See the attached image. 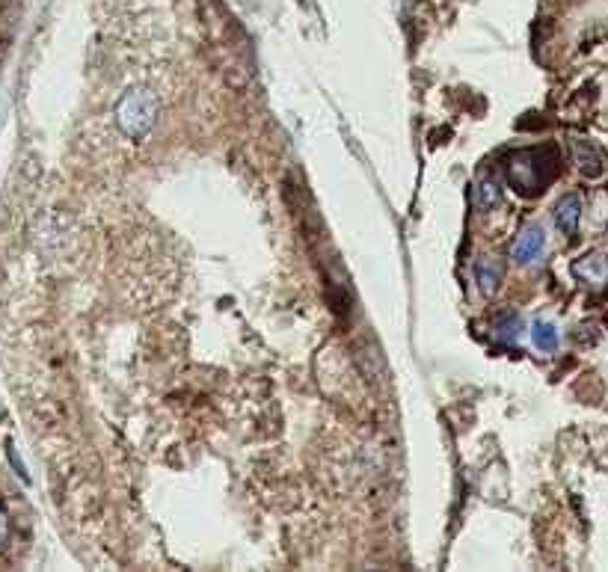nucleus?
<instances>
[{
    "label": "nucleus",
    "mask_w": 608,
    "mask_h": 572,
    "mask_svg": "<svg viewBox=\"0 0 608 572\" xmlns=\"http://www.w3.org/2000/svg\"><path fill=\"white\" fill-rule=\"evenodd\" d=\"M531 341H534L537 350L555 353L558 344H561V335H558V327H555V324H549V321H534V324H531Z\"/></svg>",
    "instance_id": "nucleus-8"
},
{
    "label": "nucleus",
    "mask_w": 608,
    "mask_h": 572,
    "mask_svg": "<svg viewBox=\"0 0 608 572\" xmlns=\"http://www.w3.org/2000/svg\"><path fill=\"white\" fill-rule=\"evenodd\" d=\"M573 155H576V166H579V172L585 178H603L608 172L606 155L594 143H588V140H576L573 143Z\"/></svg>",
    "instance_id": "nucleus-4"
},
{
    "label": "nucleus",
    "mask_w": 608,
    "mask_h": 572,
    "mask_svg": "<svg viewBox=\"0 0 608 572\" xmlns=\"http://www.w3.org/2000/svg\"><path fill=\"white\" fill-rule=\"evenodd\" d=\"M6 543H9V516L0 510V552L6 549Z\"/></svg>",
    "instance_id": "nucleus-11"
},
{
    "label": "nucleus",
    "mask_w": 608,
    "mask_h": 572,
    "mask_svg": "<svg viewBox=\"0 0 608 572\" xmlns=\"http://www.w3.org/2000/svg\"><path fill=\"white\" fill-rule=\"evenodd\" d=\"M475 276H478V288L484 297H493L499 291V282H502V267L493 261V258H481L475 264Z\"/></svg>",
    "instance_id": "nucleus-7"
},
{
    "label": "nucleus",
    "mask_w": 608,
    "mask_h": 572,
    "mask_svg": "<svg viewBox=\"0 0 608 572\" xmlns=\"http://www.w3.org/2000/svg\"><path fill=\"white\" fill-rule=\"evenodd\" d=\"M573 276L591 288H606L608 285V252H588L573 264Z\"/></svg>",
    "instance_id": "nucleus-3"
},
{
    "label": "nucleus",
    "mask_w": 608,
    "mask_h": 572,
    "mask_svg": "<svg viewBox=\"0 0 608 572\" xmlns=\"http://www.w3.org/2000/svg\"><path fill=\"white\" fill-rule=\"evenodd\" d=\"M543 249H546V232H543V226H528L520 238H517L511 255H514L517 264H531V261H537V258L543 255Z\"/></svg>",
    "instance_id": "nucleus-5"
},
{
    "label": "nucleus",
    "mask_w": 608,
    "mask_h": 572,
    "mask_svg": "<svg viewBox=\"0 0 608 572\" xmlns=\"http://www.w3.org/2000/svg\"><path fill=\"white\" fill-rule=\"evenodd\" d=\"M579 223H582V199H579L576 193H570V196H564V199L555 205V226H558L567 238H573V235L579 232Z\"/></svg>",
    "instance_id": "nucleus-6"
},
{
    "label": "nucleus",
    "mask_w": 608,
    "mask_h": 572,
    "mask_svg": "<svg viewBox=\"0 0 608 572\" xmlns=\"http://www.w3.org/2000/svg\"><path fill=\"white\" fill-rule=\"evenodd\" d=\"M508 181L517 187V193H537L543 184L552 181V175H543V152H520L508 164Z\"/></svg>",
    "instance_id": "nucleus-2"
},
{
    "label": "nucleus",
    "mask_w": 608,
    "mask_h": 572,
    "mask_svg": "<svg viewBox=\"0 0 608 572\" xmlns=\"http://www.w3.org/2000/svg\"><path fill=\"white\" fill-rule=\"evenodd\" d=\"M155 119H158V95L146 86L128 89L116 104V125L131 140L146 137L155 125Z\"/></svg>",
    "instance_id": "nucleus-1"
},
{
    "label": "nucleus",
    "mask_w": 608,
    "mask_h": 572,
    "mask_svg": "<svg viewBox=\"0 0 608 572\" xmlns=\"http://www.w3.org/2000/svg\"><path fill=\"white\" fill-rule=\"evenodd\" d=\"M520 332H522L520 315L508 312V315L499 321V338H502V341H517V335H520Z\"/></svg>",
    "instance_id": "nucleus-10"
},
{
    "label": "nucleus",
    "mask_w": 608,
    "mask_h": 572,
    "mask_svg": "<svg viewBox=\"0 0 608 572\" xmlns=\"http://www.w3.org/2000/svg\"><path fill=\"white\" fill-rule=\"evenodd\" d=\"M499 199H502L499 184H496L493 178H484V181L478 184V190H475V202H478V208H481V211H490V208L499 205Z\"/></svg>",
    "instance_id": "nucleus-9"
}]
</instances>
